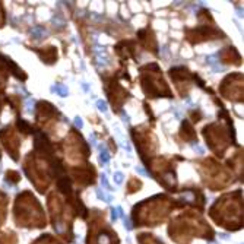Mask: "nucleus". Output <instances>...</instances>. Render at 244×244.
Masks as SVG:
<instances>
[{"label": "nucleus", "instance_id": "e433bc0d", "mask_svg": "<svg viewBox=\"0 0 244 244\" xmlns=\"http://www.w3.org/2000/svg\"><path fill=\"white\" fill-rule=\"evenodd\" d=\"M44 34V29L39 27V28H37V29H34L32 31V37H34V39H39L41 38V35Z\"/></svg>", "mask_w": 244, "mask_h": 244}, {"label": "nucleus", "instance_id": "7ed1b4c3", "mask_svg": "<svg viewBox=\"0 0 244 244\" xmlns=\"http://www.w3.org/2000/svg\"><path fill=\"white\" fill-rule=\"evenodd\" d=\"M15 222L23 228H44L45 215L31 192H22L15 200Z\"/></svg>", "mask_w": 244, "mask_h": 244}, {"label": "nucleus", "instance_id": "4468645a", "mask_svg": "<svg viewBox=\"0 0 244 244\" xmlns=\"http://www.w3.org/2000/svg\"><path fill=\"white\" fill-rule=\"evenodd\" d=\"M102 79H104V82H105V92H107V95H108V100H110L111 105H113V108H114L116 113H120L123 104H124L132 95L129 94L124 88L120 86V83L117 81V76H114V75H113L110 79H107V78H102Z\"/></svg>", "mask_w": 244, "mask_h": 244}, {"label": "nucleus", "instance_id": "0eeeda50", "mask_svg": "<svg viewBox=\"0 0 244 244\" xmlns=\"http://www.w3.org/2000/svg\"><path fill=\"white\" fill-rule=\"evenodd\" d=\"M151 170V174L155 180L168 192H177V178H176V165L170 158H155L145 164Z\"/></svg>", "mask_w": 244, "mask_h": 244}, {"label": "nucleus", "instance_id": "aec40b11", "mask_svg": "<svg viewBox=\"0 0 244 244\" xmlns=\"http://www.w3.org/2000/svg\"><path fill=\"white\" fill-rule=\"evenodd\" d=\"M114 50L122 60H127L129 57L132 59H138V54H136V43L133 39H124V41H120L118 44L114 47Z\"/></svg>", "mask_w": 244, "mask_h": 244}, {"label": "nucleus", "instance_id": "5701e85b", "mask_svg": "<svg viewBox=\"0 0 244 244\" xmlns=\"http://www.w3.org/2000/svg\"><path fill=\"white\" fill-rule=\"evenodd\" d=\"M180 138L186 140V142H197V136L194 129L192 127V124L189 123V120H183L181 123V127H180Z\"/></svg>", "mask_w": 244, "mask_h": 244}, {"label": "nucleus", "instance_id": "37998d69", "mask_svg": "<svg viewBox=\"0 0 244 244\" xmlns=\"http://www.w3.org/2000/svg\"><path fill=\"white\" fill-rule=\"evenodd\" d=\"M0 158H2V152H0Z\"/></svg>", "mask_w": 244, "mask_h": 244}, {"label": "nucleus", "instance_id": "6e6552de", "mask_svg": "<svg viewBox=\"0 0 244 244\" xmlns=\"http://www.w3.org/2000/svg\"><path fill=\"white\" fill-rule=\"evenodd\" d=\"M200 164H202L203 168H199V171L203 177L205 184L209 189H224V187H227L233 183V180H230V174L213 159L208 158V159H203Z\"/></svg>", "mask_w": 244, "mask_h": 244}, {"label": "nucleus", "instance_id": "2eb2a0df", "mask_svg": "<svg viewBox=\"0 0 244 244\" xmlns=\"http://www.w3.org/2000/svg\"><path fill=\"white\" fill-rule=\"evenodd\" d=\"M66 146L69 158H76L78 156V161H85L91 155L89 146L86 145V142L83 140V138L76 129L70 130V134L66 139Z\"/></svg>", "mask_w": 244, "mask_h": 244}, {"label": "nucleus", "instance_id": "6ab92c4d", "mask_svg": "<svg viewBox=\"0 0 244 244\" xmlns=\"http://www.w3.org/2000/svg\"><path fill=\"white\" fill-rule=\"evenodd\" d=\"M138 38L140 41V44L143 47L145 50L151 51L152 54H158V44H156V38H155V34L151 28H143L138 31Z\"/></svg>", "mask_w": 244, "mask_h": 244}, {"label": "nucleus", "instance_id": "dca6fc26", "mask_svg": "<svg viewBox=\"0 0 244 244\" xmlns=\"http://www.w3.org/2000/svg\"><path fill=\"white\" fill-rule=\"evenodd\" d=\"M0 139L3 142L5 149L9 152V155L13 161L19 159V149H21V139L13 130L12 126H6L0 130Z\"/></svg>", "mask_w": 244, "mask_h": 244}, {"label": "nucleus", "instance_id": "423d86ee", "mask_svg": "<svg viewBox=\"0 0 244 244\" xmlns=\"http://www.w3.org/2000/svg\"><path fill=\"white\" fill-rule=\"evenodd\" d=\"M44 159L45 158L37 155L35 152H29L23 162V171L39 193H45L50 186V164Z\"/></svg>", "mask_w": 244, "mask_h": 244}, {"label": "nucleus", "instance_id": "9b49d317", "mask_svg": "<svg viewBox=\"0 0 244 244\" xmlns=\"http://www.w3.org/2000/svg\"><path fill=\"white\" fill-rule=\"evenodd\" d=\"M9 73H13V76L19 79L21 82H25L28 78L27 73L23 72L10 57L0 54V113H2L3 104L6 102L5 88H6V83H7V79H9Z\"/></svg>", "mask_w": 244, "mask_h": 244}, {"label": "nucleus", "instance_id": "c756f323", "mask_svg": "<svg viewBox=\"0 0 244 244\" xmlns=\"http://www.w3.org/2000/svg\"><path fill=\"white\" fill-rule=\"evenodd\" d=\"M140 189H142V181H140L139 178H134V177L130 178V181H129V184H127V193L129 194L136 193V192H139Z\"/></svg>", "mask_w": 244, "mask_h": 244}, {"label": "nucleus", "instance_id": "4c0bfd02", "mask_svg": "<svg viewBox=\"0 0 244 244\" xmlns=\"http://www.w3.org/2000/svg\"><path fill=\"white\" fill-rule=\"evenodd\" d=\"M114 181H116L117 184H122V181H123V174H122V172H114Z\"/></svg>", "mask_w": 244, "mask_h": 244}, {"label": "nucleus", "instance_id": "f257e3e1", "mask_svg": "<svg viewBox=\"0 0 244 244\" xmlns=\"http://www.w3.org/2000/svg\"><path fill=\"white\" fill-rule=\"evenodd\" d=\"M209 215L227 230L235 231L243 228V193L237 190L231 194H224L213 203Z\"/></svg>", "mask_w": 244, "mask_h": 244}, {"label": "nucleus", "instance_id": "f704fd0d", "mask_svg": "<svg viewBox=\"0 0 244 244\" xmlns=\"http://www.w3.org/2000/svg\"><path fill=\"white\" fill-rule=\"evenodd\" d=\"M190 117H192V122H194V123H197V122H200L202 118H203V114H202V111L200 110H192L190 111Z\"/></svg>", "mask_w": 244, "mask_h": 244}, {"label": "nucleus", "instance_id": "cd10ccee", "mask_svg": "<svg viewBox=\"0 0 244 244\" xmlns=\"http://www.w3.org/2000/svg\"><path fill=\"white\" fill-rule=\"evenodd\" d=\"M5 181L10 184H18L21 181V174L15 170H7L5 174Z\"/></svg>", "mask_w": 244, "mask_h": 244}, {"label": "nucleus", "instance_id": "72a5a7b5", "mask_svg": "<svg viewBox=\"0 0 244 244\" xmlns=\"http://www.w3.org/2000/svg\"><path fill=\"white\" fill-rule=\"evenodd\" d=\"M51 91H53V92H56V94H59L60 97H66L67 92H69L64 85H54V86L51 88Z\"/></svg>", "mask_w": 244, "mask_h": 244}, {"label": "nucleus", "instance_id": "a878e982", "mask_svg": "<svg viewBox=\"0 0 244 244\" xmlns=\"http://www.w3.org/2000/svg\"><path fill=\"white\" fill-rule=\"evenodd\" d=\"M7 194H5L3 192H0V227L5 222L6 212H7Z\"/></svg>", "mask_w": 244, "mask_h": 244}, {"label": "nucleus", "instance_id": "c9c22d12", "mask_svg": "<svg viewBox=\"0 0 244 244\" xmlns=\"http://www.w3.org/2000/svg\"><path fill=\"white\" fill-rule=\"evenodd\" d=\"M6 23V16H5V7H3V3L0 2V28H3Z\"/></svg>", "mask_w": 244, "mask_h": 244}, {"label": "nucleus", "instance_id": "f3484780", "mask_svg": "<svg viewBox=\"0 0 244 244\" xmlns=\"http://www.w3.org/2000/svg\"><path fill=\"white\" fill-rule=\"evenodd\" d=\"M37 113H35V120L37 123H43L44 126H51L60 118V113L53 104L48 101H39L37 102Z\"/></svg>", "mask_w": 244, "mask_h": 244}, {"label": "nucleus", "instance_id": "f8f14e48", "mask_svg": "<svg viewBox=\"0 0 244 244\" xmlns=\"http://www.w3.org/2000/svg\"><path fill=\"white\" fill-rule=\"evenodd\" d=\"M219 92L224 98L234 102H243V75L231 73L224 78L219 86Z\"/></svg>", "mask_w": 244, "mask_h": 244}, {"label": "nucleus", "instance_id": "a211bd4d", "mask_svg": "<svg viewBox=\"0 0 244 244\" xmlns=\"http://www.w3.org/2000/svg\"><path fill=\"white\" fill-rule=\"evenodd\" d=\"M73 178L78 181L81 186H89L94 184L97 180V171L91 164L85 167H78V168H72Z\"/></svg>", "mask_w": 244, "mask_h": 244}, {"label": "nucleus", "instance_id": "393cba45", "mask_svg": "<svg viewBox=\"0 0 244 244\" xmlns=\"http://www.w3.org/2000/svg\"><path fill=\"white\" fill-rule=\"evenodd\" d=\"M16 127H18V130L23 134H31V133H34V130H35L27 120H23V118H21V117H18L16 118Z\"/></svg>", "mask_w": 244, "mask_h": 244}, {"label": "nucleus", "instance_id": "ea45409f", "mask_svg": "<svg viewBox=\"0 0 244 244\" xmlns=\"http://www.w3.org/2000/svg\"><path fill=\"white\" fill-rule=\"evenodd\" d=\"M101 181H102V184H104V187H105V189H108V190L111 189V187H110V184H108V181H107L105 174H101Z\"/></svg>", "mask_w": 244, "mask_h": 244}, {"label": "nucleus", "instance_id": "4be33fe9", "mask_svg": "<svg viewBox=\"0 0 244 244\" xmlns=\"http://www.w3.org/2000/svg\"><path fill=\"white\" fill-rule=\"evenodd\" d=\"M34 53H37L38 57L41 59V61H44L45 64H54L57 59H59V54H57V48L53 47V45H48V47H44V48H31Z\"/></svg>", "mask_w": 244, "mask_h": 244}, {"label": "nucleus", "instance_id": "b1692460", "mask_svg": "<svg viewBox=\"0 0 244 244\" xmlns=\"http://www.w3.org/2000/svg\"><path fill=\"white\" fill-rule=\"evenodd\" d=\"M228 167L235 170L238 178L243 181V149H238V152L235 154L233 159H228Z\"/></svg>", "mask_w": 244, "mask_h": 244}, {"label": "nucleus", "instance_id": "20e7f679", "mask_svg": "<svg viewBox=\"0 0 244 244\" xmlns=\"http://www.w3.org/2000/svg\"><path fill=\"white\" fill-rule=\"evenodd\" d=\"M143 94L148 98H172L171 89L162 78L161 67L156 63L145 64L139 69Z\"/></svg>", "mask_w": 244, "mask_h": 244}, {"label": "nucleus", "instance_id": "f03ea898", "mask_svg": "<svg viewBox=\"0 0 244 244\" xmlns=\"http://www.w3.org/2000/svg\"><path fill=\"white\" fill-rule=\"evenodd\" d=\"M168 234L174 241H180L183 238L200 237V238L213 240L215 233L203 219L193 213L180 215L170 224Z\"/></svg>", "mask_w": 244, "mask_h": 244}, {"label": "nucleus", "instance_id": "a19ab883", "mask_svg": "<svg viewBox=\"0 0 244 244\" xmlns=\"http://www.w3.org/2000/svg\"><path fill=\"white\" fill-rule=\"evenodd\" d=\"M75 124H76V127L82 129V120H81L79 117H76V118H75Z\"/></svg>", "mask_w": 244, "mask_h": 244}, {"label": "nucleus", "instance_id": "473e14b6", "mask_svg": "<svg viewBox=\"0 0 244 244\" xmlns=\"http://www.w3.org/2000/svg\"><path fill=\"white\" fill-rule=\"evenodd\" d=\"M110 161V154L104 146H100V162L101 164H107Z\"/></svg>", "mask_w": 244, "mask_h": 244}, {"label": "nucleus", "instance_id": "1a4fd4ad", "mask_svg": "<svg viewBox=\"0 0 244 244\" xmlns=\"http://www.w3.org/2000/svg\"><path fill=\"white\" fill-rule=\"evenodd\" d=\"M186 39L192 45H196L203 41H211V39H222L225 38V34L215 25V21H206L200 22L199 27L196 28H186L184 29Z\"/></svg>", "mask_w": 244, "mask_h": 244}, {"label": "nucleus", "instance_id": "412c9836", "mask_svg": "<svg viewBox=\"0 0 244 244\" xmlns=\"http://www.w3.org/2000/svg\"><path fill=\"white\" fill-rule=\"evenodd\" d=\"M219 60H221L224 64L240 66V64L243 63V57L238 54L237 48H234V47H225V48L219 53Z\"/></svg>", "mask_w": 244, "mask_h": 244}, {"label": "nucleus", "instance_id": "2f4dec72", "mask_svg": "<svg viewBox=\"0 0 244 244\" xmlns=\"http://www.w3.org/2000/svg\"><path fill=\"white\" fill-rule=\"evenodd\" d=\"M32 244H61V243L60 241H57L56 238H53L51 235L45 234V235H41L39 238H37Z\"/></svg>", "mask_w": 244, "mask_h": 244}, {"label": "nucleus", "instance_id": "c85d7f7f", "mask_svg": "<svg viewBox=\"0 0 244 244\" xmlns=\"http://www.w3.org/2000/svg\"><path fill=\"white\" fill-rule=\"evenodd\" d=\"M6 102L16 111V113H21L22 104H21V98H19L18 95H9V97H6Z\"/></svg>", "mask_w": 244, "mask_h": 244}, {"label": "nucleus", "instance_id": "9d476101", "mask_svg": "<svg viewBox=\"0 0 244 244\" xmlns=\"http://www.w3.org/2000/svg\"><path fill=\"white\" fill-rule=\"evenodd\" d=\"M132 138H133V142L138 148V152L142 158V161L146 164L149 159H152V154L155 152L156 146H158L156 138L145 126L132 129Z\"/></svg>", "mask_w": 244, "mask_h": 244}, {"label": "nucleus", "instance_id": "bb28decb", "mask_svg": "<svg viewBox=\"0 0 244 244\" xmlns=\"http://www.w3.org/2000/svg\"><path fill=\"white\" fill-rule=\"evenodd\" d=\"M139 244H162L158 238H155V235L152 234H139L138 235Z\"/></svg>", "mask_w": 244, "mask_h": 244}, {"label": "nucleus", "instance_id": "39448f33", "mask_svg": "<svg viewBox=\"0 0 244 244\" xmlns=\"http://www.w3.org/2000/svg\"><path fill=\"white\" fill-rule=\"evenodd\" d=\"M203 136L208 146L217 156L222 158L230 145H235V129L234 124L230 123L227 127L219 120L217 123H212L203 127Z\"/></svg>", "mask_w": 244, "mask_h": 244}, {"label": "nucleus", "instance_id": "7c9ffc66", "mask_svg": "<svg viewBox=\"0 0 244 244\" xmlns=\"http://www.w3.org/2000/svg\"><path fill=\"white\" fill-rule=\"evenodd\" d=\"M16 235L12 231H7V233L0 235V244H16Z\"/></svg>", "mask_w": 244, "mask_h": 244}, {"label": "nucleus", "instance_id": "ddd939ff", "mask_svg": "<svg viewBox=\"0 0 244 244\" xmlns=\"http://www.w3.org/2000/svg\"><path fill=\"white\" fill-rule=\"evenodd\" d=\"M105 225L107 224H104V222H101L100 225L98 219L92 221L91 227L88 228L86 244H118L117 234Z\"/></svg>", "mask_w": 244, "mask_h": 244}, {"label": "nucleus", "instance_id": "58836bf2", "mask_svg": "<svg viewBox=\"0 0 244 244\" xmlns=\"http://www.w3.org/2000/svg\"><path fill=\"white\" fill-rule=\"evenodd\" d=\"M97 107H98L101 111H107V104L104 101H97Z\"/></svg>", "mask_w": 244, "mask_h": 244}, {"label": "nucleus", "instance_id": "79ce46f5", "mask_svg": "<svg viewBox=\"0 0 244 244\" xmlns=\"http://www.w3.org/2000/svg\"><path fill=\"white\" fill-rule=\"evenodd\" d=\"M116 212H117V209H113V213H111V218H113V221H116V219H117V213H116Z\"/></svg>", "mask_w": 244, "mask_h": 244}]
</instances>
